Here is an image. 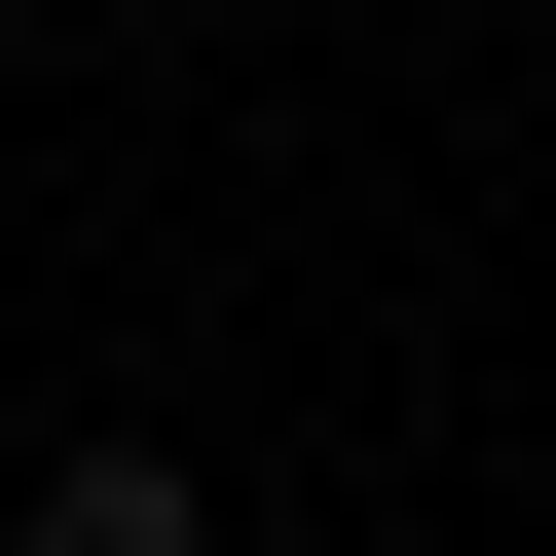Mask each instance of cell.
I'll return each mask as SVG.
<instances>
[{
	"label": "cell",
	"instance_id": "6da1fadb",
	"mask_svg": "<svg viewBox=\"0 0 556 556\" xmlns=\"http://www.w3.org/2000/svg\"><path fill=\"white\" fill-rule=\"evenodd\" d=\"M0 556H223V482H186V445H38V482H0Z\"/></svg>",
	"mask_w": 556,
	"mask_h": 556
}]
</instances>
